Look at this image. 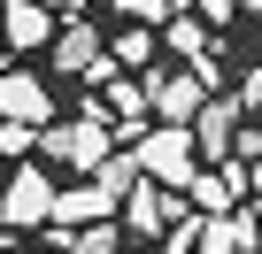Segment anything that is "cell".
<instances>
[{"mask_svg": "<svg viewBox=\"0 0 262 254\" xmlns=\"http://www.w3.org/2000/svg\"><path fill=\"white\" fill-rule=\"evenodd\" d=\"M131 154H139V177H147V185H162V193H185V185H193V131H178V123L147 131Z\"/></svg>", "mask_w": 262, "mask_h": 254, "instance_id": "1", "label": "cell"}, {"mask_svg": "<svg viewBox=\"0 0 262 254\" xmlns=\"http://www.w3.org/2000/svg\"><path fill=\"white\" fill-rule=\"evenodd\" d=\"M39 154H47V162H70V170L93 177V170L116 154V139H108V123H85V116H77V123H47V131H39Z\"/></svg>", "mask_w": 262, "mask_h": 254, "instance_id": "2", "label": "cell"}, {"mask_svg": "<svg viewBox=\"0 0 262 254\" xmlns=\"http://www.w3.org/2000/svg\"><path fill=\"white\" fill-rule=\"evenodd\" d=\"M54 177L39 170V162H24L16 177H8V193H0V216H8V231H39V223H54Z\"/></svg>", "mask_w": 262, "mask_h": 254, "instance_id": "3", "label": "cell"}, {"mask_svg": "<svg viewBox=\"0 0 262 254\" xmlns=\"http://www.w3.org/2000/svg\"><path fill=\"white\" fill-rule=\"evenodd\" d=\"M201 100H208V85H201L193 70H162V77H147V108H155L162 123H178V131H193Z\"/></svg>", "mask_w": 262, "mask_h": 254, "instance_id": "4", "label": "cell"}, {"mask_svg": "<svg viewBox=\"0 0 262 254\" xmlns=\"http://www.w3.org/2000/svg\"><path fill=\"white\" fill-rule=\"evenodd\" d=\"M0 123H31V131H47V123H54L47 77H31V70H8V77H0Z\"/></svg>", "mask_w": 262, "mask_h": 254, "instance_id": "5", "label": "cell"}, {"mask_svg": "<svg viewBox=\"0 0 262 254\" xmlns=\"http://www.w3.org/2000/svg\"><path fill=\"white\" fill-rule=\"evenodd\" d=\"M170 216H185V208H178L162 185H147V177H139V185L116 200V223H123L131 239H162V231H170Z\"/></svg>", "mask_w": 262, "mask_h": 254, "instance_id": "6", "label": "cell"}, {"mask_svg": "<svg viewBox=\"0 0 262 254\" xmlns=\"http://www.w3.org/2000/svg\"><path fill=\"white\" fill-rule=\"evenodd\" d=\"M193 147H201L208 162H231V154H239V100H224V93L201 100V116H193Z\"/></svg>", "mask_w": 262, "mask_h": 254, "instance_id": "7", "label": "cell"}, {"mask_svg": "<svg viewBox=\"0 0 262 254\" xmlns=\"http://www.w3.org/2000/svg\"><path fill=\"white\" fill-rule=\"evenodd\" d=\"M47 39H54V16L39 8V0H8V8H0V47L8 54H31Z\"/></svg>", "mask_w": 262, "mask_h": 254, "instance_id": "8", "label": "cell"}, {"mask_svg": "<svg viewBox=\"0 0 262 254\" xmlns=\"http://www.w3.org/2000/svg\"><path fill=\"white\" fill-rule=\"evenodd\" d=\"M239 185H247V162L231 154V162H216V170H193V200H201V216H231V200H239Z\"/></svg>", "mask_w": 262, "mask_h": 254, "instance_id": "9", "label": "cell"}, {"mask_svg": "<svg viewBox=\"0 0 262 254\" xmlns=\"http://www.w3.org/2000/svg\"><path fill=\"white\" fill-rule=\"evenodd\" d=\"M85 223H116V200L100 185H70L54 193V231H85Z\"/></svg>", "mask_w": 262, "mask_h": 254, "instance_id": "10", "label": "cell"}, {"mask_svg": "<svg viewBox=\"0 0 262 254\" xmlns=\"http://www.w3.org/2000/svg\"><path fill=\"white\" fill-rule=\"evenodd\" d=\"M100 54H108V47H100V31H93V24H85V16H70V24H62V31H54V62H62V70H70V77H85V70H93V62H100Z\"/></svg>", "mask_w": 262, "mask_h": 254, "instance_id": "11", "label": "cell"}, {"mask_svg": "<svg viewBox=\"0 0 262 254\" xmlns=\"http://www.w3.org/2000/svg\"><path fill=\"white\" fill-rule=\"evenodd\" d=\"M123 223H85V231H54V254H116Z\"/></svg>", "mask_w": 262, "mask_h": 254, "instance_id": "12", "label": "cell"}, {"mask_svg": "<svg viewBox=\"0 0 262 254\" xmlns=\"http://www.w3.org/2000/svg\"><path fill=\"white\" fill-rule=\"evenodd\" d=\"M93 185H100V193H108V200H123V193H131V185H139V154H108V162H100V170H93Z\"/></svg>", "mask_w": 262, "mask_h": 254, "instance_id": "13", "label": "cell"}, {"mask_svg": "<svg viewBox=\"0 0 262 254\" xmlns=\"http://www.w3.org/2000/svg\"><path fill=\"white\" fill-rule=\"evenodd\" d=\"M108 62H116V70H147V62H155V31H116Z\"/></svg>", "mask_w": 262, "mask_h": 254, "instance_id": "14", "label": "cell"}, {"mask_svg": "<svg viewBox=\"0 0 262 254\" xmlns=\"http://www.w3.org/2000/svg\"><path fill=\"white\" fill-rule=\"evenodd\" d=\"M170 47H178L185 62H208V31H201V16H170Z\"/></svg>", "mask_w": 262, "mask_h": 254, "instance_id": "15", "label": "cell"}, {"mask_svg": "<svg viewBox=\"0 0 262 254\" xmlns=\"http://www.w3.org/2000/svg\"><path fill=\"white\" fill-rule=\"evenodd\" d=\"M116 8H123L131 24L147 31V24H170V16H178V0H116Z\"/></svg>", "mask_w": 262, "mask_h": 254, "instance_id": "16", "label": "cell"}, {"mask_svg": "<svg viewBox=\"0 0 262 254\" xmlns=\"http://www.w3.org/2000/svg\"><path fill=\"white\" fill-rule=\"evenodd\" d=\"M31 147H39L31 123H0V154H8V162H16V154H31Z\"/></svg>", "mask_w": 262, "mask_h": 254, "instance_id": "17", "label": "cell"}, {"mask_svg": "<svg viewBox=\"0 0 262 254\" xmlns=\"http://www.w3.org/2000/svg\"><path fill=\"white\" fill-rule=\"evenodd\" d=\"M239 162H247V185L262 193V131H247V139H239Z\"/></svg>", "mask_w": 262, "mask_h": 254, "instance_id": "18", "label": "cell"}, {"mask_svg": "<svg viewBox=\"0 0 262 254\" xmlns=\"http://www.w3.org/2000/svg\"><path fill=\"white\" fill-rule=\"evenodd\" d=\"M239 16V0H201V24H231Z\"/></svg>", "mask_w": 262, "mask_h": 254, "instance_id": "19", "label": "cell"}, {"mask_svg": "<svg viewBox=\"0 0 262 254\" xmlns=\"http://www.w3.org/2000/svg\"><path fill=\"white\" fill-rule=\"evenodd\" d=\"M39 8H47V16H54V8H85V0H39Z\"/></svg>", "mask_w": 262, "mask_h": 254, "instance_id": "20", "label": "cell"}, {"mask_svg": "<svg viewBox=\"0 0 262 254\" xmlns=\"http://www.w3.org/2000/svg\"><path fill=\"white\" fill-rule=\"evenodd\" d=\"M0 77H8V47H0Z\"/></svg>", "mask_w": 262, "mask_h": 254, "instance_id": "21", "label": "cell"}, {"mask_svg": "<svg viewBox=\"0 0 262 254\" xmlns=\"http://www.w3.org/2000/svg\"><path fill=\"white\" fill-rule=\"evenodd\" d=\"M239 8H262V0H239Z\"/></svg>", "mask_w": 262, "mask_h": 254, "instance_id": "22", "label": "cell"}, {"mask_svg": "<svg viewBox=\"0 0 262 254\" xmlns=\"http://www.w3.org/2000/svg\"><path fill=\"white\" fill-rule=\"evenodd\" d=\"M0 8H8V0H0Z\"/></svg>", "mask_w": 262, "mask_h": 254, "instance_id": "23", "label": "cell"}, {"mask_svg": "<svg viewBox=\"0 0 262 254\" xmlns=\"http://www.w3.org/2000/svg\"><path fill=\"white\" fill-rule=\"evenodd\" d=\"M47 254H54V246H47Z\"/></svg>", "mask_w": 262, "mask_h": 254, "instance_id": "24", "label": "cell"}]
</instances>
